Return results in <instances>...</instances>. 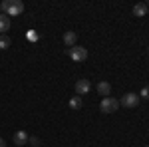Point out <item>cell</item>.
Wrapping results in <instances>:
<instances>
[{
  "label": "cell",
  "mask_w": 149,
  "mask_h": 147,
  "mask_svg": "<svg viewBox=\"0 0 149 147\" xmlns=\"http://www.w3.org/2000/svg\"><path fill=\"white\" fill-rule=\"evenodd\" d=\"M0 147H6V141H4L2 137H0Z\"/></svg>",
  "instance_id": "obj_16"
},
{
  "label": "cell",
  "mask_w": 149,
  "mask_h": 147,
  "mask_svg": "<svg viewBox=\"0 0 149 147\" xmlns=\"http://www.w3.org/2000/svg\"><path fill=\"white\" fill-rule=\"evenodd\" d=\"M12 44V40H10V36H6V34H0V50H8Z\"/></svg>",
  "instance_id": "obj_11"
},
{
  "label": "cell",
  "mask_w": 149,
  "mask_h": 147,
  "mask_svg": "<svg viewBox=\"0 0 149 147\" xmlns=\"http://www.w3.org/2000/svg\"><path fill=\"white\" fill-rule=\"evenodd\" d=\"M95 90H97V93H100V95L109 98V93H111V86H109L107 82H100V84L95 86Z\"/></svg>",
  "instance_id": "obj_6"
},
{
  "label": "cell",
  "mask_w": 149,
  "mask_h": 147,
  "mask_svg": "<svg viewBox=\"0 0 149 147\" xmlns=\"http://www.w3.org/2000/svg\"><path fill=\"white\" fill-rule=\"evenodd\" d=\"M100 109H102L103 113H113V111L119 109V102L113 100L111 95H109V98H103L102 103H100Z\"/></svg>",
  "instance_id": "obj_2"
},
{
  "label": "cell",
  "mask_w": 149,
  "mask_h": 147,
  "mask_svg": "<svg viewBox=\"0 0 149 147\" xmlns=\"http://www.w3.org/2000/svg\"><path fill=\"white\" fill-rule=\"evenodd\" d=\"M76 40H78V34H76V32H72V30H70V32H64V44L66 46L74 48V46H76Z\"/></svg>",
  "instance_id": "obj_8"
},
{
  "label": "cell",
  "mask_w": 149,
  "mask_h": 147,
  "mask_svg": "<svg viewBox=\"0 0 149 147\" xmlns=\"http://www.w3.org/2000/svg\"><path fill=\"white\" fill-rule=\"evenodd\" d=\"M14 143L16 145H26L28 143V133L26 131H16L14 133Z\"/></svg>",
  "instance_id": "obj_10"
},
{
  "label": "cell",
  "mask_w": 149,
  "mask_h": 147,
  "mask_svg": "<svg viewBox=\"0 0 149 147\" xmlns=\"http://www.w3.org/2000/svg\"><path fill=\"white\" fill-rule=\"evenodd\" d=\"M147 12H149V6L145 2H139V4L133 6V16H139V18H141V16H145Z\"/></svg>",
  "instance_id": "obj_7"
},
{
  "label": "cell",
  "mask_w": 149,
  "mask_h": 147,
  "mask_svg": "<svg viewBox=\"0 0 149 147\" xmlns=\"http://www.w3.org/2000/svg\"><path fill=\"white\" fill-rule=\"evenodd\" d=\"M28 143L32 147H40L42 143H40V137H36V135H32V137H28Z\"/></svg>",
  "instance_id": "obj_13"
},
{
  "label": "cell",
  "mask_w": 149,
  "mask_h": 147,
  "mask_svg": "<svg viewBox=\"0 0 149 147\" xmlns=\"http://www.w3.org/2000/svg\"><path fill=\"white\" fill-rule=\"evenodd\" d=\"M8 30H10V16H6V14H0V34L8 32Z\"/></svg>",
  "instance_id": "obj_9"
},
{
  "label": "cell",
  "mask_w": 149,
  "mask_h": 147,
  "mask_svg": "<svg viewBox=\"0 0 149 147\" xmlns=\"http://www.w3.org/2000/svg\"><path fill=\"white\" fill-rule=\"evenodd\" d=\"M137 103H139V95H137V93H133V91H127L125 95L121 98L119 105H125V107H137Z\"/></svg>",
  "instance_id": "obj_4"
},
{
  "label": "cell",
  "mask_w": 149,
  "mask_h": 147,
  "mask_svg": "<svg viewBox=\"0 0 149 147\" xmlns=\"http://www.w3.org/2000/svg\"><path fill=\"white\" fill-rule=\"evenodd\" d=\"M90 90H92L90 79H78V82H76V93H78V95H86Z\"/></svg>",
  "instance_id": "obj_5"
},
{
  "label": "cell",
  "mask_w": 149,
  "mask_h": 147,
  "mask_svg": "<svg viewBox=\"0 0 149 147\" xmlns=\"http://www.w3.org/2000/svg\"><path fill=\"white\" fill-rule=\"evenodd\" d=\"M26 38H28L30 42H36V40H38V34H36V30H28V34H26Z\"/></svg>",
  "instance_id": "obj_15"
},
{
  "label": "cell",
  "mask_w": 149,
  "mask_h": 147,
  "mask_svg": "<svg viewBox=\"0 0 149 147\" xmlns=\"http://www.w3.org/2000/svg\"><path fill=\"white\" fill-rule=\"evenodd\" d=\"M24 12V4L22 0H4L0 4V14H6V16H20Z\"/></svg>",
  "instance_id": "obj_1"
},
{
  "label": "cell",
  "mask_w": 149,
  "mask_h": 147,
  "mask_svg": "<svg viewBox=\"0 0 149 147\" xmlns=\"http://www.w3.org/2000/svg\"><path fill=\"white\" fill-rule=\"evenodd\" d=\"M147 54H149V48H147Z\"/></svg>",
  "instance_id": "obj_17"
},
{
  "label": "cell",
  "mask_w": 149,
  "mask_h": 147,
  "mask_svg": "<svg viewBox=\"0 0 149 147\" xmlns=\"http://www.w3.org/2000/svg\"><path fill=\"white\" fill-rule=\"evenodd\" d=\"M139 98H143V100H149V86H143V88H141V93H139Z\"/></svg>",
  "instance_id": "obj_14"
},
{
  "label": "cell",
  "mask_w": 149,
  "mask_h": 147,
  "mask_svg": "<svg viewBox=\"0 0 149 147\" xmlns=\"http://www.w3.org/2000/svg\"><path fill=\"white\" fill-rule=\"evenodd\" d=\"M80 107H81V98L80 95H74L70 100V109H80Z\"/></svg>",
  "instance_id": "obj_12"
},
{
  "label": "cell",
  "mask_w": 149,
  "mask_h": 147,
  "mask_svg": "<svg viewBox=\"0 0 149 147\" xmlns=\"http://www.w3.org/2000/svg\"><path fill=\"white\" fill-rule=\"evenodd\" d=\"M145 147H149V145H145Z\"/></svg>",
  "instance_id": "obj_18"
},
{
  "label": "cell",
  "mask_w": 149,
  "mask_h": 147,
  "mask_svg": "<svg viewBox=\"0 0 149 147\" xmlns=\"http://www.w3.org/2000/svg\"><path fill=\"white\" fill-rule=\"evenodd\" d=\"M68 56L74 60V62H84L86 58H88V50L86 48H81V46H74V48H70L68 50Z\"/></svg>",
  "instance_id": "obj_3"
}]
</instances>
